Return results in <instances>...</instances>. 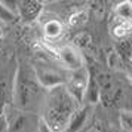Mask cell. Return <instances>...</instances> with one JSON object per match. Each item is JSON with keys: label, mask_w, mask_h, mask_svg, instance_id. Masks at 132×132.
I'll return each instance as SVG.
<instances>
[{"label": "cell", "mask_w": 132, "mask_h": 132, "mask_svg": "<svg viewBox=\"0 0 132 132\" xmlns=\"http://www.w3.org/2000/svg\"><path fill=\"white\" fill-rule=\"evenodd\" d=\"M77 107L80 105L76 104L64 85L52 88L48 90V95L43 101L42 120L52 132H64L67 131L70 119Z\"/></svg>", "instance_id": "1"}, {"label": "cell", "mask_w": 132, "mask_h": 132, "mask_svg": "<svg viewBox=\"0 0 132 132\" xmlns=\"http://www.w3.org/2000/svg\"><path fill=\"white\" fill-rule=\"evenodd\" d=\"M40 89L43 88L37 83V80H33L27 73H22L19 70L12 89V96L19 107L30 108V105L36 102V98L40 95Z\"/></svg>", "instance_id": "2"}, {"label": "cell", "mask_w": 132, "mask_h": 132, "mask_svg": "<svg viewBox=\"0 0 132 132\" xmlns=\"http://www.w3.org/2000/svg\"><path fill=\"white\" fill-rule=\"evenodd\" d=\"M88 80H89V71L86 68H80L77 71H71L70 76L65 77V86L67 92L71 95V98L76 101L77 105H83L85 102V94L88 88Z\"/></svg>", "instance_id": "3"}, {"label": "cell", "mask_w": 132, "mask_h": 132, "mask_svg": "<svg viewBox=\"0 0 132 132\" xmlns=\"http://www.w3.org/2000/svg\"><path fill=\"white\" fill-rule=\"evenodd\" d=\"M58 58L64 68L70 71H77L85 67V56L79 51V48H74L73 45H64L58 49Z\"/></svg>", "instance_id": "4"}, {"label": "cell", "mask_w": 132, "mask_h": 132, "mask_svg": "<svg viewBox=\"0 0 132 132\" xmlns=\"http://www.w3.org/2000/svg\"><path fill=\"white\" fill-rule=\"evenodd\" d=\"M34 77H36L37 83L48 90L65 83V76L62 73L56 71L54 68H46V67H37Z\"/></svg>", "instance_id": "5"}, {"label": "cell", "mask_w": 132, "mask_h": 132, "mask_svg": "<svg viewBox=\"0 0 132 132\" xmlns=\"http://www.w3.org/2000/svg\"><path fill=\"white\" fill-rule=\"evenodd\" d=\"M42 9H43L42 2H36V0L16 2V12L25 22H30V21H34L36 18H39Z\"/></svg>", "instance_id": "6"}, {"label": "cell", "mask_w": 132, "mask_h": 132, "mask_svg": "<svg viewBox=\"0 0 132 132\" xmlns=\"http://www.w3.org/2000/svg\"><path fill=\"white\" fill-rule=\"evenodd\" d=\"M88 114H89V105H86V107H85V105H80V107H77L76 110H74L71 119H70V123H68L67 131L68 132H76L77 129H80V128L85 125Z\"/></svg>", "instance_id": "7"}, {"label": "cell", "mask_w": 132, "mask_h": 132, "mask_svg": "<svg viewBox=\"0 0 132 132\" xmlns=\"http://www.w3.org/2000/svg\"><path fill=\"white\" fill-rule=\"evenodd\" d=\"M43 33L48 40H58L64 33V27L58 19H49L43 27Z\"/></svg>", "instance_id": "8"}, {"label": "cell", "mask_w": 132, "mask_h": 132, "mask_svg": "<svg viewBox=\"0 0 132 132\" xmlns=\"http://www.w3.org/2000/svg\"><path fill=\"white\" fill-rule=\"evenodd\" d=\"M85 100L89 104H95L100 100V86L96 83L95 77L89 73V80H88V88H86V94H85Z\"/></svg>", "instance_id": "9"}, {"label": "cell", "mask_w": 132, "mask_h": 132, "mask_svg": "<svg viewBox=\"0 0 132 132\" xmlns=\"http://www.w3.org/2000/svg\"><path fill=\"white\" fill-rule=\"evenodd\" d=\"M129 33H131V21H123V19L117 18V22L111 28V34L116 39L125 40L126 37L129 36Z\"/></svg>", "instance_id": "10"}, {"label": "cell", "mask_w": 132, "mask_h": 132, "mask_svg": "<svg viewBox=\"0 0 132 132\" xmlns=\"http://www.w3.org/2000/svg\"><path fill=\"white\" fill-rule=\"evenodd\" d=\"M116 16L119 19H123V21H131L132 18V6L131 2L126 0V2H122L116 6Z\"/></svg>", "instance_id": "11"}, {"label": "cell", "mask_w": 132, "mask_h": 132, "mask_svg": "<svg viewBox=\"0 0 132 132\" xmlns=\"http://www.w3.org/2000/svg\"><path fill=\"white\" fill-rule=\"evenodd\" d=\"M88 21V12L86 11H79V12L73 13L70 19H68V24L70 27H82Z\"/></svg>", "instance_id": "12"}, {"label": "cell", "mask_w": 132, "mask_h": 132, "mask_svg": "<svg viewBox=\"0 0 132 132\" xmlns=\"http://www.w3.org/2000/svg\"><path fill=\"white\" fill-rule=\"evenodd\" d=\"M119 58L120 61H129V56H131V45H129V40L128 39H125V40H122L119 45Z\"/></svg>", "instance_id": "13"}, {"label": "cell", "mask_w": 132, "mask_h": 132, "mask_svg": "<svg viewBox=\"0 0 132 132\" xmlns=\"http://www.w3.org/2000/svg\"><path fill=\"white\" fill-rule=\"evenodd\" d=\"M13 18H15V13L3 2H0V21L2 22H11V21H13Z\"/></svg>", "instance_id": "14"}, {"label": "cell", "mask_w": 132, "mask_h": 132, "mask_svg": "<svg viewBox=\"0 0 132 132\" xmlns=\"http://www.w3.org/2000/svg\"><path fill=\"white\" fill-rule=\"evenodd\" d=\"M119 120H120L122 128H123L126 132H129L132 129V117H131V113H129V111H122L120 116H119Z\"/></svg>", "instance_id": "15"}, {"label": "cell", "mask_w": 132, "mask_h": 132, "mask_svg": "<svg viewBox=\"0 0 132 132\" xmlns=\"http://www.w3.org/2000/svg\"><path fill=\"white\" fill-rule=\"evenodd\" d=\"M7 95H9L7 83L5 80H0V108H3V105H5V102L7 100Z\"/></svg>", "instance_id": "16"}, {"label": "cell", "mask_w": 132, "mask_h": 132, "mask_svg": "<svg viewBox=\"0 0 132 132\" xmlns=\"http://www.w3.org/2000/svg\"><path fill=\"white\" fill-rule=\"evenodd\" d=\"M37 132H52V131H51V129L48 128V125L40 119V120H39V128H37Z\"/></svg>", "instance_id": "17"}, {"label": "cell", "mask_w": 132, "mask_h": 132, "mask_svg": "<svg viewBox=\"0 0 132 132\" xmlns=\"http://www.w3.org/2000/svg\"><path fill=\"white\" fill-rule=\"evenodd\" d=\"M5 126H6V122H5V119H3V117L0 116V132L5 129Z\"/></svg>", "instance_id": "18"}, {"label": "cell", "mask_w": 132, "mask_h": 132, "mask_svg": "<svg viewBox=\"0 0 132 132\" xmlns=\"http://www.w3.org/2000/svg\"><path fill=\"white\" fill-rule=\"evenodd\" d=\"M3 34H5V28H3V22L0 21V39L3 37Z\"/></svg>", "instance_id": "19"}]
</instances>
